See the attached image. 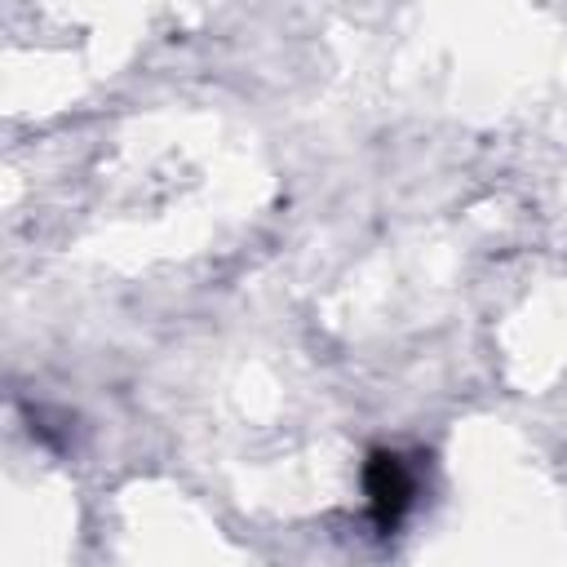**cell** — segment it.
I'll return each instance as SVG.
<instances>
[{
  "label": "cell",
  "instance_id": "1",
  "mask_svg": "<svg viewBox=\"0 0 567 567\" xmlns=\"http://www.w3.org/2000/svg\"><path fill=\"white\" fill-rule=\"evenodd\" d=\"M363 487H368V505H372V523L381 532H390L403 509L412 505V474L394 452H372L363 465Z\"/></svg>",
  "mask_w": 567,
  "mask_h": 567
}]
</instances>
